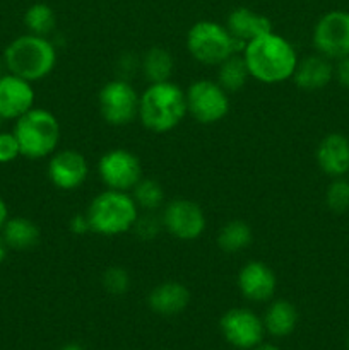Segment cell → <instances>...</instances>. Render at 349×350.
I'll use <instances>...</instances> for the list:
<instances>
[{
    "label": "cell",
    "mask_w": 349,
    "mask_h": 350,
    "mask_svg": "<svg viewBox=\"0 0 349 350\" xmlns=\"http://www.w3.org/2000/svg\"><path fill=\"white\" fill-rule=\"evenodd\" d=\"M243 58L250 77L269 85L293 79L300 62L293 44L274 31L248 41L243 50Z\"/></svg>",
    "instance_id": "1"
},
{
    "label": "cell",
    "mask_w": 349,
    "mask_h": 350,
    "mask_svg": "<svg viewBox=\"0 0 349 350\" xmlns=\"http://www.w3.org/2000/svg\"><path fill=\"white\" fill-rule=\"evenodd\" d=\"M187 115V96L174 82L149 84L140 94L139 120L151 132H171L183 122Z\"/></svg>",
    "instance_id": "2"
},
{
    "label": "cell",
    "mask_w": 349,
    "mask_h": 350,
    "mask_svg": "<svg viewBox=\"0 0 349 350\" xmlns=\"http://www.w3.org/2000/svg\"><path fill=\"white\" fill-rule=\"evenodd\" d=\"M3 64L10 74L33 84L51 74L57 64V50L47 36L24 34L5 48Z\"/></svg>",
    "instance_id": "3"
},
{
    "label": "cell",
    "mask_w": 349,
    "mask_h": 350,
    "mask_svg": "<svg viewBox=\"0 0 349 350\" xmlns=\"http://www.w3.org/2000/svg\"><path fill=\"white\" fill-rule=\"evenodd\" d=\"M86 215L92 232L99 236H120L132 231L139 217V207L127 191L106 188L91 202Z\"/></svg>",
    "instance_id": "4"
},
{
    "label": "cell",
    "mask_w": 349,
    "mask_h": 350,
    "mask_svg": "<svg viewBox=\"0 0 349 350\" xmlns=\"http://www.w3.org/2000/svg\"><path fill=\"white\" fill-rule=\"evenodd\" d=\"M14 135L19 142L21 156L43 159L51 156L60 142V123L48 109L31 108L16 120Z\"/></svg>",
    "instance_id": "5"
},
{
    "label": "cell",
    "mask_w": 349,
    "mask_h": 350,
    "mask_svg": "<svg viewBox=\"0 0 349 350\" xmlns=\"http://www.w3.org/2000/svg\"><path fill=\"white\" fill-rule=\"evenodd\" d=\"M246 44L235 40L228 27L214 21H198L187 33V50L202 65H219Z\"/></svg>",
    "instance_id": "6"
},
{
    "label": "cell",
    "mask_w": 349,
    "mask_h": 350,
    "mask_svg": "<svg viewBox=\"0 0 349 350\" xmlns=\"http://www.w3.org/2000/svg\"><path fill=\"white\" fill-rule=\"evenodd\" d=\"M185 96L188 115L202 125H214L229 113V94L216 81L192 82Z\"/></svg>",
    "instance_id": "7"
},
{
    "label": "cell",
    "mask_w": 349,
    "mask_h": 350,
    "mask_svg": "<svg viewBox=\"0 0 349 350\" xmlns=\"http://www.w3.org/2000/svg\"><path fill=\"white\" fill-rule=\"evenodd\" d=\"M139 99L135 88L127 79H113L99 91V113L109 125H129L139 118Z\"/></svg>",
    "instance_id": "8"
},
{
    "label": "cell",
    "mask_w": 349,
    "mask_h": 350,
    "mask_svg": "<svg viewBox=\"0 0 349 350\" xmlns=\"http://www.w3.org/2000/svg\"><path fill=\"white\" fill-rule=\"evenodd\" d=\"M98 174L108 190L129 193L142 180V166L139 157L130 150L113 149L98 161Z\"/></svg>",
    "instance_id": "9"
},
{
    "label": "cell",
    "mask_w": 349,
    "mask_h": 350,
    "mask_svg": "<svg viewBox=\"0 0 349 350\" xmlns=\"http://www.w3.org/2000/svg\"><path fill=\"white\" fill-rule=\"evenodd\" d=\"M313 46L328 60L349 55V12L331 10L318 19L313 27Z\"/></svg>",
    "instance_id": "10"
},
{
    "label": "cell",
    "mask_w": 349,
    "mask_h": 350,
    "mask_svg": "<svg viewBox=\"0 0 349 350\" xmlns=\"http://www.w3.org/2000/svg\"><path fill=\"white\" fill-rule=\"evenodd\" d=\"M163 229L180 241H194L205 231V214L201 205L188 198H177L164 205Z\"/></svg>",
    "instance_id": "11"
},
{
    "label": "cell",
    "mask_w": 349,
    "mask_h": 350,
    "mask_svg": "<svg viewBox=\"0 0 349 350\" xmlns=\"http://www.w3.org/2000/svg\"><path fill=\"white\" fill-rule=\"evenodd\" d=\"M219 327L226 342L242 350L255 349L257 345L262 344L263 332H266L263 321L246 308H233L226 311L219 321Z\"/></svg>",
    "instance_id": "12"
},
{
    "label": "cell",
    "mask_w": 349,
    "mask_h": 350,
    "mask_svg": "<svg viewBox=\"0 0 349 350\" xmlns=\"http://www.w3.org/2000/svg\"><path fill=\"white\" fill-rule=\"evenodd\" d=\"M88 174V161L77 150H60V152L53 154L48 163V178L58 190H75L84 183Z\"/></svg>",
    "instance_id": "13"
},
{
    "label": "cell",
    "mask_w": 349,
    "mask_h": 350,
    "mask_svg": "<svg viewBox=\"0 0 349 350\" xmlns=\"http://www.w3.org/2000/svg\"><path fill=\"white\" fill-rule=\"evenodd\" d=\"M31 108H34L31 82L14 74L0 75V120H17Z\"/></svg>",
    "instance_id": "14"
},
{
    "label": "cell",
    "mask_w": 349,
    "mask_h": 350,
    "mask_svg": "<svg viewBox=\"0 0 349 350\" xmlns=\"http://www.w3.org/2000/svg\"><path fill=\"white\" fill-rule=\"evenodd\" d=\"M277 279L274 270L262 262H248L240 269L238 289L253 303H263L274 296Z\"/></svg>",
    "instance_id": "15"
},
{
    "label": "cell",
    "mask_w": 349,
    "mask_h": 350,
    "mask_svg": "<svg viewBox=\"0 0 349 350\" xmlns=\"http://www.w3.org/2000/svg\"><path fill=\"white\" fill-rule=\"evenodd\" d=\"M317 164L331 178L349 173V139L342 133H328L317 147Z\"/></svg>",
    "instance_id": "16"
},
{
    "label": "cell",
    "mask_w": 349,
    "mask_h": 350,
    "mask_svg": "<svg viewBox=\"0 0 349 350\" xmlns=\"http://www.w3.org/2000/svg\"><path fill=\"white\" fill-rule=\"evenodd\" d=\"M190 303V291L181 282L168 280L154 287L147 296V304L154 313L161 317L180 314Z\"/></svg>",
    "instance_id": "17"
},
{
    "label": "cell",
    "mask_w": 349,
    "mask_h": 350,
    "mask_svg": "<svg viewBox=\"0 0 349 350\" xmlns=\"http://www.w3.org/2000/svg\"><path fill=\"white\" fill-rule=\"evenodd\" d=\"M226 27H228L229 34L235 40L246 44L248 41L255 40V38L262 36V34L270 33L272 31V23L263 14L246 9V7H238V9L229 12L228 19H226Z\"/></svg>",
    "instance_id": "18"
},
{
    "label": "cell",
    "mask_w": 349,
    "mask_h": 350,
    "mask_svg": "<svg viewBox=\"0 0 349 350\" xmlns=\"http://www.w3.org/2000/svg\"><path fill=\"white\" fill-rule=\"evenodd\" d=\"M332 79H334V65L320 53L298 62V67L293 74L294 84L303 91L324 89Z\"/></svg>",
    "instance_id": "19"
},
{
    "label": "cell",
    "mask_w": 349,
    "mask_h": 350,
    "mask_svg": "<svg viewBox=\"0 0 349 350\" xmlns=\"http://www.w3.org/2000/svg\"><path fill=\"white\" fill-rule=\"evenodd\" d=\"M263 328L272 337H287L298 325V311L289 301H274L263 317Z\"/></svg>",
    "instance_id": "20"
},
{
    "label": "cell",
    "mask_w": 349,
    "mask_h": 350,
    "mask_svg": "<svg viewBox=\"0 0 349 350\" xmlns=\"http://www.w3.org/2000/svg\"><path fill=\"white\" fill-rule=\"evenodd\" d=\"M40 228L26 217L7 219L2 228V238L12 250H31L40 243Z\"/></svg>",
    "instance_id": "21"
},
{
    "label": "cell",
    "mask_w": 349,
    "mask_h": 350,
    "mask_svg": "<svg viewBox=\"0 0 349 350\" xmlns=\"http://www.w3.org/2000/svg\"><path fill=\"white\" fill-rule=\"evenodd\" d=\"M140 70L149 84L171 81L174 72L173 55L166 48L153 46L144 55L142 62H140Z\"/></svg>",
    "instance_id": "22"
},
{
    "label": "cell",
    "mask_w": 349,
    "mask_h": 350,
    "mask_svg": "<svg viewBox=\"0 0 349 350\" xmlns=\"http://www.w3.org/2000/svg\"><path fill=\"white\" fill-rule=\"evenodd\" d=\"M218 84L224 89L228 94L238 92L240 89L245 88L246 81L250 79L248 67L243 58V55L235 53L229 58H226L222 64L218 65Z\"/></svg>",
    "instance_id": "23"
},
{
    "label": "cell",
    "mask_w": 349,
    "mask_h": 350,
    "mask_svg": "<svg viewBox=\"0 0 349 350\" xmlns=\"http://www.w3.org/2000/svg\"><path fill=\"white\" fill-rule=\"evenodd\" d=\"M253 239L252 228L243 221H231L221 228L218 234V245L226 253H238L248 248Z\"/></svg>",
    "instance_id": "24"
},
{
    "label": "cell",
    "mask_w": 349,
    "mask_h": 350,
    "mask_svg": "<svg viewBox=\"0 0 349 350\" xmlns=\"http://www.w3.org/2000/svg\"><path fill=\"white\" fill-rule=\"evenodd\" d=\"M55 12L47 3H33L24 14V24L27 31L36 36H48L55 29Z\"/></svg>",
    "instance_id": "25"
},
{
    "label": "cell",
    "mask_w": 349,
    "mask_h": 350,
    "mask_svg": "<svg viewBox=\"0 0 349 350\" xmlns=\"http://www.w3.org/2000/svg\"><path fill=\"white\" fill-rule=\"evenodd\" d=\"M132 198L137 204V207L153 212L163 205L164 202L163 187L154 180H140L139 183L133 187Z\"/></svg>",
    "instance_id": "26"
},
{
    "label": "cell",
    "mask_w": 349,
    "mask_h": 350,
    "mask_svg": "<svg viewBox=\"0 0 349 350\" xmlns=\"http://www.w3.org/2000/svg\"><path fill=\"white\" fill-rule=\"evenodd\" d=\"M325 204L335 214L349 211V181L344 178H334L325 191Z\"/></svg>",
    "instance_id": "27"
},
{
    "label": "cell",
    "mask_w": 349,
    "mask_h": 350,
    "mask_svg": "<svg viewBox=\"0 0 349 350\" xmlns=\"http://www.w3.org/2000/svg\"><path fill=\"white\" fill-rule=\"evenodd\" d=\"M103 287L113 296H122L130 287V275L123 267H109L103 273Z\"/></svg>",
    "instance_id": "28"
},
{
    "label": "cell",
    "mask_w": 349,
    "mask_h": 350,
    "mask_svg": "<svg viewBox=\"0 0 349 350\" xmlns=\"http://www.w3.org/2000/svg\"><path fill=\"white\" fill-rule=\"evenodd\" d=\"M161 228H163V222H161V219H157L156 215L153 214H146V215H139L135 221V224H133V231H135V234L139 236L140 239H153L156 238L157 232L161 231Z\"/></svg>",
    "instance_id": "29"
},
{
    "label": "cell",
    "mask_w": 349,
    "mask_h": 350,
    "mask_svg": "<svg viewBox=\"0 0 349 350\" xmlns=\"http://www.w3.org/2000/svg\"><path fill=\"white\" fill-rule=\"evenodd\" d=\"M21 156V147L16 135L9 132L0 133V164H7L16 161Z\"/></svg>",
    "instance_id": "30"
},
{
    "label": "cell",
    "mask_w": 349,
    "mask_h": 350,
    "mask_svg": "<svg viewBox=\"0 0 349 350\" xmlns=\"http://www.w3.org/2000/svg\"><path fill=\"white\" fill-rule=\"evenodd\" d=\"M334 77L337 79L342 88L349 89V55L344 58H339L334 67Z\"/></svg>",
    "instance_id": "31"
},
{
    "label": "cell",
    "mask_w": 349,
    "mask_h": 350,
    "mask_svg": "<svg viewBox=\"0 0 349 350\" xmlns=\"http://www.w3.org/2000/svg\"><path fill=\"white\" fill-rule=\"evenodd\" d=\"M70 231L74 234H86V232L91 231V226H89V219L86 214H75L70 221Z\"/></svg>",
    "instance_id": "32"
},
{
    "label": "cell",
    "mask_w": 349,
    "mask_h": 350,
    "mask_svg": "<svg viewBox=\"0 0 349 350\" xmlns=\"http://www.w3.org/2000/svg\"><path fill=\"white\" fill-rule=\"evenodd\" d=\"M7 219H9V211H7V205H5V202H3V198L0 197V231H2L3 224L7 222Z\"/></svg>",
    "instance_id": "33"
},
{
    "label": "cell",
    "mask_w": 349,
    "mask_h": 350,
    "mask_svg": "<svg viewBox=\"0 0 349 350\" xmlns=\"http://www.w3.org/2000/svg\"><path fill=\"white\" fill-rule=\"evenodd\" d=\"M7 250H9V246L5 245L3 238H2V236H0V265H2L3 260L7 258Z\"/></svg>",
    "instance_id": "34"
},
{
    "label": "cell",
    "mask_w": 349,
    "mask_h": 350,
    "mask_svg": "<svg viewBox=\"0 0 349 350\" xmlns=\"http://www.w3.org/2000/svg\"><path fill=\"white\" fill-rule=\"evenodd\" d=\"M253 350H281V349L276 347V345H272V344H259Z\"/></svg>",
    "instance_id": "35"
},
{
    "label": "cell",
    "mask_w": 349,
    "mask_h": 350,
    "mask_svg": "<svg viewBox=\"0 0 349 350\" xmlns=\"http://www.w3.org/2000/svg\"><path fill=\"white\" fill-rule=\"evenodd\" d=\"M60 350H84V347H81L79 344H67V345H64Z\"/></svg>",
    "instance_id": "36"
},
{
    "label": "cell",
    "mask_w": 349,
    "mask_h": 350,
    "mask_svg": "<svg viewBox=\"0 0 349 350\" xmlns=\"http://www.w3.org/2000/svg\"><path fill=\"white\" fill-rule=\"evenodd\" d=\"M2 65H5V64H3V62L0 60V70H2Z\"/></svg>",
    "instance_id": "37"
},
{
    "label": "cell",
    "mask_w": 349,
    "mask_h": 350,
    "mask_svg": "<svg viewBox=\"0 0 349 350\" xmlns=\"http://www.w3.org/2000/svg\"><path fill=\"white\" fill-rule=\"evenodd\" d=\"M348 347H349V337H348Z\"/></svg>",
    "instance_id": "38"
}]
</instances>
